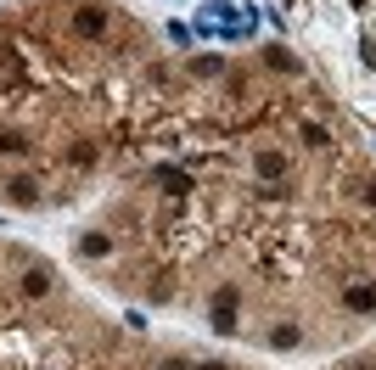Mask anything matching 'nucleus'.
I'll return each instance as SVG.
<instances>
[{
	"instance_id": "nucleus-1",
	"label": "nucleus",
	"mask_w": 376,
	"mask_h": 370,
	"mask_svg": "<svg viewBox=\"0 0 376 370\" xmlns=\"http://www.w3.org/2000/svg\"><path fill=\"white\" fill-rule=\"evenodd\" d=\"M74 28H79V34H90V40H101L113 23H107V11H101V6H79V11H74Z\"/></svg>"
},
{
	"instance_id": "nucleus-4",
	"label": "nucleus",
	"mask_w": 376,
	"mask_h": 370,
	"mask_svg": "<svg viewBox=\"0 0 376 370\" xmlns=\"http://www.w3.org/2000/svg\"><path fill=\"white\" fill-rule=\"evenodd\" d=\"M6 197H11L17 208H34V202H40V191H34V180H6Z\"/></svg>"
},
{
	"instance_id": "nucleus-8",
	"label": "nucleus",
	"mask_w": 376,
	"mask_h": 370,
	"mask_svg": "<svg viewBox=\"0 0 376 370\" xmlns=\"http://www.w3.org/2000/svg\"><path fill=\"white\" fill-rule=\"evenodd\" d=\"M23 292H28V297H45V292H51V270H28V275H23Z\"/></svg>"
},
{
	"instance_id": "nucleus-11",
	"label": "nucleus",
	"mask_w": 376,
	"mask_h": 370,
	"mask_svg": "<svg viewBox=\"0 0 376 370\" xmlns=\"http://www.w3.org/2000/svg\"><path fill=\"white\" fill-rule=\"evenodd\" d=\"M68 157H74V168H96V157H101V151H96V141H79Z\"/></svg>"
},
{
	"instance_id": "nucleus-10",
	"label": "nucleus",
	"mask_w": 376,
	"mask_h": 370,
	"mask_svg": "<svg viewBox=\"0 0 376 370\" xmlns=\"http://www.w3.org/2000/svg\"><path fill=\"white\" fill-rule=\"evenodd\" d=\"M0 151H6V157H23V151H28V135H17V129H0Z\"/></svg>"
},
{
	"instance_id": "nucleus-15",
	"label": "nucleus",
	"mask_w": 376,
	"mask_h": 370,
	"mask_svg": "<svg viewBox=\"0 0 376 370\" xmlns=\"http://www.w3.org/2000/svg\"><path fill=\"white\" fill-rule=\"evenodd\" d=\"M163 370H191V365L186 359H163Z\"/></svg>"
},
{
	"instance_id": "nucleus-13",
	"label": "nucleus",
	"mask_w": 376,
	"mask_h": 370,
	"mask_svg": "<svg viewBox=\"0 0 376 370\" xmlns=\"http://www.w3.org/2000/svg\"><path fill=\"white\" fill-rule=\"evenodd\" d=\"M303 146H309V151H320V146H331V135H326L320 124H303Z\"/></svg>"
},
{
	"instance_id": "nucleus-18",
	"label": "nucleus",
	"mask_w": 376,
	"mask_h": 370,
	"mask_svg": "<svg viewBox=\"0 0 376 370\" xmlns=\"http://www.w3.org/2000/svg\"><path fill=\"white\" fill-rule=\"evenodd\" d=\"M360 370H371V365H360Z\"/></svg>"
},
{
	"instance_id": "nucleus-12",
	"label": "nucleus",
	"mask_w": 376,
	"mask_h": 370,
	"mask_svg": "<svg viewBox=\"0 0 376 370\" xmlns=\"http://www.w3.org/2000/svg\"><path fill=\"white\" fill-rule=\"evenodd\" d=\"M348 308H376V287H348Z\"/></svg>"
},
{
	"instance_id": "nucleus-16",
	"label": "nucleus",
	"mask_w": 376,
	"mask_h": 370,
	"mask_svg": "<svg viewBox=\"0 0 376 370\" xmlns=\"http://www.w3.org/2000/svg\"><path fill=\"white\" fill-rule=\"evenodd\" d=\"M365 202H371V208H376V180H371V185H365Z\"/></svg>"
},
{
	"instance_id": "nucleus-5",
	"label": "nucleus",
	"mask_w": 376,
	"mask_h": 370,
	"mask_svg": "<svg viewBox=\"0 0 376 370\" xmlns=\"http://www.w3.org/2000/svg\"><path fill=\"white\" fill-rule=\"evenodd\" d=\"M253 163H258V174H264V180H281V174H287V157H281V151H258V157H253Z\"/></svg>"
},
{
	"instance_id": "nucleus-6",
	"label": "nucleus",
	"mask_w": 376,
	"mask_h": 370,
	"mask_svg": "<svg viewBox=\"0 0 376 370\" xmlns=\"http://www.w3.org/2000/svg\"><path fill=\"white\" fill-rule=\"evenodd\" d=\"M264 62H270V68H281V74H303V62L292 57V51H281V45H270V51H264Z\"/></svg>"
},
{
	"instance_id": "nucleus-7",
	"label": "nucleus",
	"mask_w": 376,
	"mask_h": 370,
	"mask_svg": "<svg viewBox=\"0 0 376 370\" xmlns=\"http://www.w3.org/2000/svg\"><path fill=\"white\" fill-rule=\"evenodd\" d=\"M298 342H303V331L292 325V320H281V325L270 331V348H298Z\"/></svg>"
},
{
	"instance_id": "nucleus-2",
	"label": "nucleus",
	"mask_w": 376,
	"mask_h": 370,
	"mask_svg": "<svg viewBox=\"0 0 376 370\" xmlns=\"http://www.w3.org/2000/svg\"><path fill=\"white\" fill-rule=\"evenodd\" d=\"M214 331H236V292H214Z\"/></svg>"
},
{
	"instance_id": "nucleus-14",
	"label": "nucleus",
	"mask_w": 376,
	"mask_h": 370,
	"mask_svg": "<svg viewBox=\"0 0 376 370\" xmlns=\"http://www.w3.org/2000/svg\"><path fill=\"white\" fill-rule=\"evenodd\" d=\"M191 74L214 79V74H225V62H220V57H197V62H191Z\"/></svg>"
},
{
	"instance_id": "nucleus-17",
	"label": "nucleus",
	"mask_w": 376,
	"mask_h": 370,
	"mask_svg": "<svg viewBox=\"0 0 376 370\" xmlns=\"http://www.w3.org/2000/svg\"><path fill=\"white\" fill-rule=\"evenodd\" d=\"M197 370H230V365H197Z\"/></svg>"
},
{
	"instance_id": "nucleus-3",
	"label": "nucleus",
	"mask_w": 376,
	"mask_h": 370,
	"mask_svg": "<svg viewBox=\"0 0 376 370\" xmlns=\"http://www.w3.org/2000/svg\"><path fill=\"white\" fill-rule=\"evenodd\" d=\"M157 185H163L169 197H191V174H186V168H157Z\"/></svg>"
},
{
	"instance_id": "nucleus-9",
	"label": "nucleus",
	"mask_w": 376,
	"mask_h": 370,
	"mask_svg": "<svg viewBox=\"0 0 376 370\" xmlns=\"http://www.w3.org/2000/svg\"><path fill=\"white\" fill-rule=\"evenodd\" d=\"M107 247H113V241H107L101 230H90V236H79V253H84V258H101Z\"/></svg>"
}]
</instances>
